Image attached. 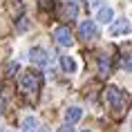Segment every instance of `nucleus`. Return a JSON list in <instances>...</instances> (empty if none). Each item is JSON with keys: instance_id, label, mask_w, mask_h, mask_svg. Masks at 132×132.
<instances>
[{"instance_id": "6e6552de", "label": "nucleus", "mask_w": 132, "mask_h": 132, "mask_svg": "<svg viewBox=\"0 0 132 132\" xmlns=\"http://www.w3.org/2000/svg\"><path fill=\"white\" fill-rule=\"evenodd\" d=\"M81 117H83V110H81V108H67V110H65V123L67 125L76 123Z\"/></svg>"}, {"instance_id": "0eeeda50", "label": "nucleus", "mask_w": 132, "mask_h": 132, "mask_svg": "<svg viewBox=\"0 0 132 132\" xmlns=\"http://www.w3.org/2000/svg\"><path fill=\"white\" fill-rule=\"evenodd\" d=\"M98 74H101V76H110V74H112L110 56H105V54H101V56H98Z\"/></svg>"}, {"instance_id": "7ed1b4c3", "label": "nucleus", "mask_w": 132, "mask_h": 132, "mask_svg": "<svg viewBox=\"0 0 132 132\" xmlns=\"http://www.w3.org/2000/svg\"><path fill=\"white\" fill-rule=\"evenodd\" d=\"M98 29H96V22L94 20H81L78 25V38H83V40H92V38H96Z\"/></svg>"}, {"instance_id": "dca6fc26", "label": "nucleus", "mask_w": 132, "mask_h": 132, "mask_svg": "<svg viewBox=\"0 0 132 132\" xmlns=\"http://www.w3.org/2000/svg\"><path fill=\"white\" fill-rule=\"evenodd\" d=\"M58 132H74V128H72V125H67V123H65V125H63V128H58Z\"/></svg>"}, {"instance_id": "4468645a", "label": "nucleus", "mask_w": 132, "mask_h": 132, "mask_svg": "<svg viewBox=\"0 0 132 132\" xmlns=\"http://www.w3.org/2000/svg\"><path fill=\"white\" fill-rule=\"evenodd\" d=\"M29 27V22H27V18H25V16H20V18H18V31H25V29Z\"/></svg>"}, {"instance_id": "f8f14e48", "label": "nucleus", "mask_w": 132, "mask_h": 132, "mask_svg": "<svg viewBox=\"0 0 132 132\" xmlns=\"http://www.w3.org/2000/svg\"><path fill=\"white\" fill-rule=\"evenodd\" d=\"M65 14H67V18H72V20L76 18L78 7H76V2H74V0H67V2H65Z\"/></svg>"}, {"instance_id": "f3484780", "label": "nucleus", "mask_w": 132, "mask_h": 132, "mask_svg": "<svg viewBox=\"0 0 132 132\" xmlns=\"http://www.w3.org/2000/svg\"><path fill=\"white\" fill-rule=\"evenodd\" d=\"M83 132H92V130H83Z\"/></svg>"}, {"instance_id": "9d476101", "label": "nucleus", "mask_w": 132, "mask_h": 132, "mask_svg": "<svg viewBox=\"0 0 132 132\" xmlns=\"http://www.w3.org/2000/svg\"><path fill=\"white\" fill-rule=\"evenodd\" d=\"M112 18H114V11H112V7H108V5H105V7H101L98 9V20L103 22H112Z\"/></svg>"}, {"instance_id": "f03ea898", "label": "nucleus", "mask_w": 132, "mask_h": 132, "mask_svg": "<svg viewBox=\"0 0 132 132\" xmlns=\"http://www.w3.org/2000/svg\"><path fill=\"white\" fill-rule=\"evenodd\" d=\"M105 98H108V103L112 105V110H121V108H123V92L119 90V87H114V85H110V87L105 90Z\"/></svg>"}, {"instance_id": "20e7f679", "label": "nucleus", "mask_w": 132, "mask_h": 132, "mask_svg": "<svg viewBox=\"0 0 132 132\" xmlns=\"http://www.w3.org/2000/svg\"><path fill=\"white\" fill-rule=\"evenodd\" d=\"M54 38H56V43L58 45H63V47H70L72 45V29L67 27V25H61V27H56L54 29Z\"/></svg>"}, {"instance_id": "2eb2a0df", "label": "nucleus", "mask_w": 132, "mask_h": 132, "mask_svg": "<svg viewBox=\"0 0 132 132\" xmlns=\"http://www.w3.org/2000/svg\"><path fill=\"white\" fill-rule=\"evenodd\" d=\"M40 9H54V0H40Z\"/></svg>"}, {"instance_id": "ddd939ff", "label": "nucleus", "mask_w": 132, "mask_h": 132, "mask_svg": "<svg viewBox=\"0 0 132 132\" xmlns=\"http://www.w3.org/2000/svg\"><path fill=\"white\" fill-rule=\"evenodd\" d=\"M20 70V63L18 61H9L7 63V67H5V74H7V76H16V72Z\"/></svg>"}, {"instance_id": "f257e3e1", "label": "nucleus", "mask_w": 132, "mask_h": 132, "mask_svg": "<svg viewBox=\"0 0 132 132\" xmlns=\"http://www.w3.org/2000/svg\"><path fill=\"white\" fill-rule=\"evenodd\" d=\"M40 85H43L40 72H25L20 76V87H22V92H27V94H36V92L40 90Z\"/></svg>"}, {"instance_id": "a211bd4d", "label": "nucleus", "mask_w": 132, "mask_h": 132, "mask_svg": "<svg viewBox=\"0 0 132 132\" xmlns=\"http://www.w3.org/2000/svg\"><path fill=\"white\" fill-rule=\"evenodd\" d=\"M0 132H5V130H2V128H0Z\"/></svg>"}, {"instance_id": "39448f33", "label": "nucleus", "mask_w": 132, "mask_h": 132, "mask_svg": "<svg viewBox=\"0 0 132 132\" xmlns=\"http://www.w3.org/2000/svg\"><path fill=\"white\" fill-rule=\"evenodd\" d=\"M29 61L34 63L36 67H47L49 65V56L47 52L43 47H31V52H29Z\"/></svg>"}, {"instance_id": "9b49d317", "label": "nucleus", "mask_w": 132, "mask_h": 132, "mask_svg": "<svg viewBox=\"0 0 132 132\" xmlns=\"http://www.w3.org/2000/svg\"><path fill=\"white\" fill-rule=\"evenodd\" d=\"M61 67L67 72V74H72V72L76 70V63H74L72 56H61Z\"/></svg>"}, {"instance_id": "423d86ee", "label": "nucleus", "mask_w": 132, "mask_h": 132, "mask_svg": "<svg viewBox=\"0 0 132 132\" xmlns=\"http://www.w3.org/2000/svg\"><path fill=\"white\" fill-rule=\"evenodd\" d=\"M110 31H112V36L128 34V31H130V20H128V18H119V20H112Z\"/></svg>"}, {"instance_id": "1a4fd4ad", "label": "nucleus", "mask_w": 132, "mask_h": 132, "mask_svg": "<svg viewBox=\"0 0 132 132\" xmlns=\"http://www.w3.org/2000/svg\"><path fill=\"white\" fill-rule=\"evenodd\" d=\"M22 132H38V119L36 117H25V121H22Z\"/></svg>"}]
</instances>
